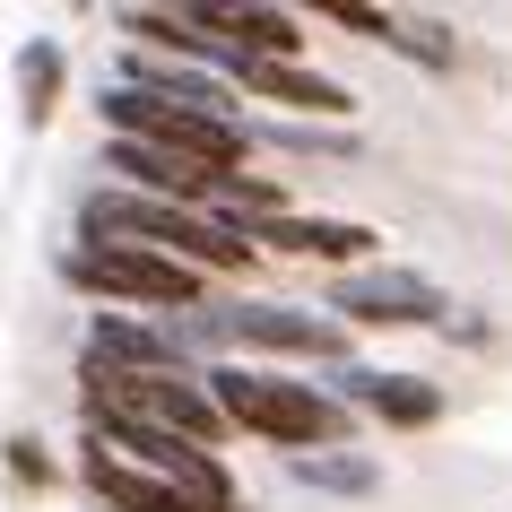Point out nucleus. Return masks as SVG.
Here are the masks:
<instances>
[{
    "label": "nucleus",
    "mask_w": 512,
    "mask_h": 512,
    "mask_svg": "<svg viewBox=\"0 0 512 512\" xmlns=\"http://www.w3.org/2000/svg\"><path fill=\"white\" fill-rule=\"evenodd\" d=\"M243 87L270 96V105H296V113H348V87L304 70V61H243Z\"/></svg>",
    "instance_id": "4468645a"
},
{
    "label": "nucleus",
    "mask_w": 512,
    "mask_h": 512,
    "mask_svg": "<svg viewBox=\"0 0 512 512\" xmlns=\"http://www.w3.org/2000/svg\"><path fill=\"white\" fill-rule=\"evenodd\" d=\"M9 469H18L27 486H44V478H53V460H44V443H27V434L9 443Z\"/></svg>",
    "instance_id": "a211bd4d"
},
{
    "label": "nucleus",
    "mask_w": 512,
    "mask_h": 512,
    "mask_svg": "<svg viewBox=\"0 0 512 512\" xmlns=\"http://www.w3.org/2000/svg\"><path fill=\"white\" fill-rule=\"evenodd\" d=\"M61 278L96 304H157V313H200L209 304V278L165 261V252H139V243H79Z\"/></svg>",
    "instance_id": "7ed1b4c3"
},
{
    "label": "nucleus",
    "mask_w": 512,
    "mask_h": 512,
    "mask_svg": "<svg viewBox=\"0 0 512 512\" xmlns=\"http://www.w3.org/2000/svg\"><path fill=\"white\" fill-rule=\"evenodd\" d=\"M330 18H339V27H356V35H374V44H400V18H391V9H365V0H330Z\"/></svg>",
    "instance_id": "f3484780"
},
{
    "label": "nucleus",
    "mask_w": 512,
    "mask_h": 512,
    "mask_svg": "<svg viewBox=\"0 0 512 512\" xmlns=\"http://www.w3.org/2000/svg\"><path fill=\"white\" fill-rule=\"evenodd\" d=\"M18 96H27V122H53L61 113V44L53 35H35L18 53Z\"/></svg>",
    "instance_id": "2eb2a0df"
},
{
    "label": "nucleus",
    "mask_w": 512,
    "mask_h": 512,
    "mask_svg": "<svg viewBox=\"0 0 512 512\" xmlns=\"http://www.w3.org/2000/svg\"><path fill=\"white\" fill-rule=\"evenodd\" d=\"M122 87H139V96H165V105H191V113H217V122H235V105H226V79H217V70H183V61L131 53V61H122Z\"/></svg>",
    "instance_id": "ddd939ff"
},
{
    "label": "nucleus",
    "mask_w": 512,
    "mask_h": 512,
    "mask_svg": "<svg viewBox=\"0 0 512 512\" xmlns=\"http://www.w3.org/2000/svg\"><path fill=\"white\" fill-rule=\"evenodd\" d=\"M113 174H131V191H148V200H174V209H191L200 191L217 183L209 165H191V157H165V148H139V139H113L105 148Z\"/></svg>",
    "instance_id": "f8f14e48"
},
{
    "label": "nucleus",
    "mask_w": 512,
    "mask_h": 512,
    "mask_svg": "<svg viewBox=\"0 0 512 512\" xmlns=\"http://www.w3.org/2000/svg\"><path fill=\"white\" fill-rule=\"evenodd\" d=\"M105 122L113 139H139V148H165V157H191L209 174H235L252 131L243 122H217V113H191V105H165V96H139V87H105Z\"/></svg>",
    "instance_id": "20e7f679"
},
{
    "label": "nucleus",
    "mask_w": 512,
    "mask_h": 512,
    "mask_svg": "<svg viewBox=\"0 0 512 512\" xmlns=\"http://www.w3.org/2000/svg\"><path fill=\"white\" fill-rule=\"evenodd\" d=\"M330 313L374 322V330H417V322H443L452 304H443V287H434V278H417V270H339Z\"/></svg>",
    "instance_id": "0eeeda50"
},
{
    "label": "nucleus",
    "mask_w": 512,
    "mask_h": 512,
    "mask_svg": "<svg viewBox=\"0 0 512 512\" xmlns=\"http://www.w3.org/2000/svg\"><path fill=\"white\" fill-rule=\"evenodd\" d=\"M348 400H365L382 426H434V417H443V391H434V382L374 374V365H348V374H339V408H348Z\"/></svg>",
    "instance_id": "9b49d317"
},
{
    "label": "nucleus",
    "mask_w": 512,
    "mask_h": 512,
    "mask_svg": "<svg viewBox=\"0 0 512 512\" xmlns=\"http://www.w3.org/2000/svg\"><path fill=\"white\" fill-rule=\"evenodd\" d=\"M209 391H217V408H226V426L270 434L278 452H330V443L348 434V408L330 400V391H313V382L252 374V365H217Z\"/></svg>",
    "instance_id": "f03ea898"
},
{
    "label": "nucleus",
    "mask_w": 512,
    "mask_h": 512,
    "mask_svg": "<svg viewBox=\"0 0 512 512\" xmlns=\"http://www.w3.org/2000/svg\"><path fill=\"white\" fill-rule=\"evenodd\" d=\"M87 391H105V400L139 408L148 426L183 434V443H200V452H217V443H226V408H217L209 382H191V374H113V365H96V356H87Z\"/></svg>",
    "instance_id": "39448f33"
},
{
    "label": "nucleus",
    "mask_w": 512,
    "mask_h": 512,
    "mask_svg": "<svg viewBox=\"0 0 512 512\" xmlns=\"http://www.w3.org/2000/svg\"><path fill=\"white\" fill-rule=\"evenodd\" d=\"M79 478L96 486V495H105L113 512H209V504H191L183 486H165V478H148V469H131L122 452H105V443H87Z\"/></svg>",
    "instance_id": "9d476101"
},
{
    "label": "nucleus",
    "mask_w": 512,
    "mask_h": 512,
    "mask_svg": "<svg viewBox=\"0 0 512 512\" xmlns=\"http://www.w3.org/2000/svg\"><path fill=\"white\" fill-rule=\"evenodd\" d=\"M296 478L322 486V495H365V486H374V460H356V452H296Z\"/></svg>",
    "instance_id": "dca6fc26"
},
{
    "label": "nucleus",
    "mask_w": 512,
    "mask_h": 512,
    "mask_svg": "<svg viewBox=\"0 0 512 512\" xmlns=\"http://www.w3.org/2000/svg\"><path fill=\"white\" fill-rule=\"evenodd\" d=\"M96 365H113V374H183L191 339L183 330H157V322H131V313H96Z\"/></svg>",
    "instance_id": "6e6552de"
},
{
    "label": "nucleus",
    "mask_w": 512,
    "mask_h": 512,
    "mask_svg": "<svg viewBox=\"0 0 512 512\" xmlns=\"http://www.w3.org/2000/svg\"><path fill=\"white\" fill-rule=\"evenodd\" d=\"M261 243H270V252H304V261H339V270H348V261H365V252H374V226H356V217H270V226H252V252H261Z\"/></svg>",
    "instance_id": "1a4fd4ad"
},
{
    "label": "nucleus",
    "mask_w": 512,
    "mask_h": 512,
    "mask_svg": "<svg viewBox=\"0 0 512 512\" xmlns=\"http://www.w3.org/2000/svg\"><path fill=\"white\" fill-rule=\"evenodd\" d=\"M79 235L87 243H139V252H165V261H183V270H252L261 252L235 235V226H217L200 209H174V200H148V191H96L79 209Z\"/></svg>",
    "instance_id": "f257e3e1"
},
{
    "label": "nucleus",
    "mask_w": 512,
    "mask_h": 512,
    "mask_svg": "<svg viewBox=\"0 0 512 512\" xmlns=\"http://www.w3.org/2000/svg\"><path fill=\"white\" fill-rule=\"evenodd\" d=\"M183 339H226V348H261V356H348V330L330 313H296V304H226V313H191Z\"/></svg>",
    "instance_id": "423d86ee"
}]
</instances>
